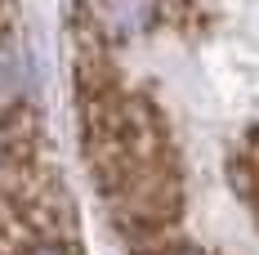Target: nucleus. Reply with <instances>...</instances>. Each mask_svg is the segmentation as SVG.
Instances as JSON below:
<instances>
[{
	"label": "nucleus",
	"mask_w": 259,
	"mask_h": 255,
	"mask_svg": "<svg viewBox=\"0 0 259 255\" xmlns=\"http://www.w3.org/2000/svg\"><path fill=\"white\" fill-rule=\"evenodd\" d=\"M165 18V0H76V27L90 45H130Z\"/></svg>",
	"instance_id": "nucleus-1"
},
{
	"label": "nucleus",
	"mask_w": 259,
	"mask_h": 255,
	"mask_svg": "<svg viewBox=\"0 0 259 255\" xmlns=\"http://www.w3.org/2000/svg\"><path fill=\"white\" fill-rule=\"evenodd\" d=\"M23 255H76L67 242H58V237H40V242H31Z\"/></svg>",
	"instance_id": "nucleus-2"
},
{
	"label": "nucleus",
	"mask_w": 259,
	"mask_h": 255,
	"mask_svg": "<svg viewBox=\"0 0 259 255\" xmlns=\"http://www.w3.org/2000/svg\"><path fill=\"white\" fill-rule=\"evenodd\" d=\"M179 255H206V251H188V246H183V251H179Z\"/></svg>",
	"instance_id": "nucleus-3"
}]
</instances>
